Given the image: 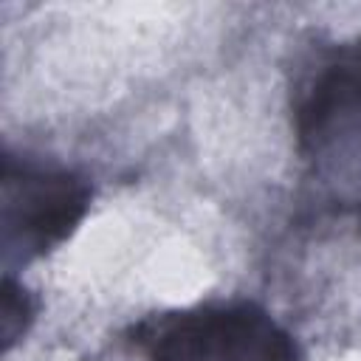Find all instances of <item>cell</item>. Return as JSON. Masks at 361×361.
I'll use <instances>...</instances> for the list:
<instances>
[{
	"instance_id": "obj_1",
	"label": "cell",
	"mask_w": 361,
	"mask_h": 361,
	"mask_svg": "<svg viewBox=\"0 0 361 361\" xmlns=\"http://www.w3.org/2000/svg\"><path fill=\"white\" fill-rule=\"evenodd\" d=\"M124 341L138 361H305L293 333L245 299L149 313Z\"/></svg>"
},
{
	"instance_id": "obj_2",
	"label": "cell",
	"mask_w": 361,
	"mask_h": 361,
	"mask_svg": "<svg viewBox=\"0 0 361 361\" xmlns=\"http://www.w3.org/2000/svg\"><path fill=\"white\" fill-rule=\"evenodd\" d=\"M3 248L8 259L31 262L62 245L85 220L93 186L65 166H42L3 152Z\"/></svg>"
},
{
	"instance_id": "obj_3",
	"label": "cell",
	"mask_w": 361,
	"mask_h": 361,
	"mask_svg": "<svg viewBox=\"0 0 361 361\" xmlns=\"http://www.w3.org/2000/svg\"><path fill=\"white\" fill-rule=\"evenodd\" d=\"M361 113V34L336 45L296 96L293 127L299 147H319L327 133Z\"/></svg>"
},
{
	"instance_id": "obj_4",
	"label": "cell",
	"mask_w": 361,
	"mask_h": 361,
	"mask_svg": "<svg viewBox=\"0 0 361 361\" xmlns=\"http://www.w3.org/2000/svg\"><path fill=\"white\" fill-rule=\"evenodd\" d=\"M34 299L31 293L6 274L3 279V310H0V336H3V353H8L31 327L34 322Z\"/></svg>"
}]
</instances>
